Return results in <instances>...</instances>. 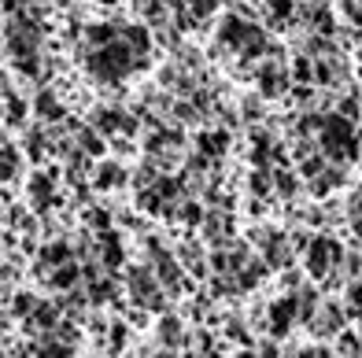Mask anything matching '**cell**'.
I'll return each mask as SVG.
<instances>
[{"mask_svg": "<svg viewBox=\"0 0 362 358\" xmlns=\"http://www.w3.org/2000/svg\"><path fill=\"white\" fill-rule=\"evenodd\" d=\"M218 41L229 44V48H237L240 56H262V52H270L267 34H262L255 23L240 19V15H226L222 26H218Z\"/></svg>", "mask_w": 362, "mask_h": 358, "instance_id": "1", "label": "cell"}, {"mask_svg": "<svg viewBox=\"0 0 362 358\" xmlns=\"http://www.w3.org/2000/svg\"><path fill=\"white\" fill-rule=\"evenodd\" d=\"M318 137H322L325 155H329V159H337V162L355 159V152H358V133H355L351 119H344V115H329Z\"/></svg>", "mask_w": 362, "mask_h": 358, "instance_id": "2", "label": "cell"}, {"mask_svg": "<svg viewBox=\"0 0 362 358\" xmlns=\"http://www.w3.org/2000/svg\"><path fill=\"white\" fill-rule=\"evenodd\" d=\"M89 71L100 81H122L129 71H134V48H129L126 41L122 44L115 41L111 48H100V52L89 56Z\"/></svg>", "mask_w": 362, "mask_h": 358, "instance_id": "3", "label": "cell"}, {"mask_svg": "<svg viewBox=\"0 0 362 358\" xmlns=\"http://www.w3.org/2000/svg\"><path fill=\"white\" fill-rule=\"evenodd\" d=\"M8 48L15 59L37 56V26L30 19H23V15H15V23H8Z\"/></svg>", "mask_w": 362, "mask_h": 358, "instance_id": "4", "label": "cell"}, {"mask_svg": "<svg viewBox=\"0 0 362 358\" xmlns=\"http://www.w3.org/2000/svg\"><path fill=\"white\" fill-rule=\"evenodd\" d=\"M337 258H340V244L337 240H329V237L310 240V248H307V270H310V278H325V273L333 270Z\"/></svg>", "mask_w": 362, "mask_h": 358, "instance_id": "5", "label": "cell"}, {"mask_svg": "<svg viewBox=\"0 0 362 358\" xmlns=\"http://www.w3.org/2000/svg\"><path fill=\"white\" fill-rule=\"evenodd\" d=\"M156 285H159V278H152L148 270H134V273H129V292H134V303H141V306H163Z\"/></svg>", "mask_w": 362, "mask_h": 358, "instance_id": "6", "label": "cell"}, {"mask_svg": "<svg viewBox=\"0 0 362 358\" xmlns=\"http://www.w3.org/2000/svg\"><path fill=\"white\" fill-rule=\"evenodd\" d=\"M296 318H303V314H300V303H296V299H277V303H270V333H274V336H285V333L292 329Z\"/></svg>", "mask_w": 362, "mask_h": 358, "instance_id": "7", "label": "cell"}, {"mask_svg": "<svg viewBox=\"0 0 362 358\" xmlns=\"http://www.w3.org/2000/svg\"><path fill=\"white\" fill-rule=\"evenodd\" d=\"M255 81H259L262 96H281L285 81H288V74H285L281 67H277V63H262V67L255 71Z\"/></svg>", "mask_w": 362, "mask_h": 358, "instance_id": "8", "label": "cell"}, {"mask_svg": "<svg viewBox=\"0 0 362 358\" xmlns=\"http://www.w3.org/2000/svg\"><path fill=\"white\" fill-rule=\"evenodd\" d=\"M93 129H96V133H115V129H126V133H134L137 122L126 119L122 111H111V107L104 111V107H100V111H96V126H93Z\"/></svg>", "mask_w": 362, "mask_h": 358, "instance_id": "9", "label": "cell"}, {"mask_svg": "<svg viewBox=\"0 0 362 358\" xmlns=\"http://www.w3.org/2000/svg\"><path fill=\"white\" fill-rule=\"evenodd\" d=\"M152 258H156V270H159L156 278L167 285V288H177V285H181V270H177L174 258H170L167 251H159V248H152Z\"/></svg>", "mask_w": 362, "mask_h": 358, "instance_id": "10", "label": "cell"}, {"mask_svg": "<svg viewBox=\"0 0 362 358\" xmlns=\"http://www.w3.org/2000/svg\"><path fill=\"white\" fill-rule=\"evenodd\" d=\"M115 34H119V26H111V23H96L86 30V37L93 44V52H100V48H111L115 44Z\"/></svg>", "mask_w": 362, "mask_h": 358, "instance_id": "11", "label": "cell"}, {"mask_svg": "<svg viewBox=\"0 0 362 358\" xmlns=\"http://www.w3.org/2000/svg\"><path fill=\"white\" fill-rule=\"evenodd\" d=\"M34 111H37L45 122H59V119H63V104L56 100V93H37Z\"/></svg>", "mask_w": 362, "mask_h": 358, "instance_id": "12", "label": "cell"}, {"mask_svg": "<svg viewBox=\"0 0 362 358\" xmlns=\"http://www.w3.org/2000/svg\"><path fill=\"white\" fill-rule=\"evenodd\" d=\"M100 258H104V266H122L126 251H122V240L115 237V233L100 237Z\"/></svg>", "mask_w": 362, "mask_h": 358, "instance_id": "13", "label": "cell"}, {"mask_svg": "<svg viewBox=\"0 0 362 358\" xmlns=\"http://www.w3.org/2000/svg\"><path fill=\"white\" fill-rule=\"evenodd\" d=\"M226 144H229V137L222 133V129L200 133V155H204V159H215V155H222V152H226Z\"/></svg>", "mask_w": 362, "mask_h": 358, "instance_id": "14", "label": "cell"}, {"mask_svg": "<svg viewBox=\"0 0 362 358\" xmlns=\"http://www.w3.org/2000/svg\"><path fill=\"white\" fill-rule=\"evenodd\" d=\"M30 200H34L37 210H45L48 203H52V181H48L45 174H37L34 181H30Z\"/></svg>", "mask_w": 362, "mask_h": 358, "instance_id": "15", "label": "cell"}, {"mask_svg": "<svg viewBox=\"0 0 362 358\" xmlns=\"http://www.w3.org/2000/svg\"><path fill=\"white\" fill-rule=\"evenodd\" d=\"M315 78L322 81V85H337V81L344 78V63H340V59H322V63H315Z\"/></svg>", "mask_w": 362, "mask_h": 358, "instance_id": "16", "label": "cell"}, {"mask_svg": "<svg viewBox=\"0 0 362 358\" xmlns=\"http://www.w3.org/2000/svg\"><path fill=\"white\" fill-rule=\"evenodd\" d=\"M122 181H126V174H122V167H115V162H104V167L96 170V189H115Z\"/></svg>", "mask_w": 362, "mask_h": 358, "instance_id": "17", "label": "cell"}, {"mask_svg": "<svg viewBox=\"0 0 362 358\" xmlns=\"http://www.w3.org/2000/svg\"><path fill=\"white\" fill-rule=\"evenodd\" d=\"M122 37H126L129 48H134V56H144V52H148V44H152V41H148V30H144V26H126V30H122Z\"/></svg>", "mask_w": 362, "mask_h": 358, "instance_id": "18", "label": "cell"}, {"mask_svg": "<svg viewBox=\"0 0 362 358\" xmlns=\"http://www.w3.org/2000/svg\"><path fill=\"white\" fill-rule=\"evenodd\" d=\"M159 340H163L167 347H177L181 340H185V336H181V321H177V318H163V321H159Z\"/></svg>", "mask_w": 362, "mask_h": 358, "instance_id": "19", "label": "cell"}, {"mask_svg": "<svg viewBox=\"0 0 362 358\" xmlns=\"http://www.w3.org/2000/svg\"><path fill=\"white\" fill-rule=\"evenodd\" d=\"M30 325H34V329H52V325H56V306L52 303H37V311L34 314H30Z\"/></svg>", "mask_w": 362, "mask_h": 358, "instance_id": "20", "label": "cell"}, {"mask_svg": "<svg viewBox=\"0 0 362 358\" xmlns=\"http://www.w3.org/2000/svg\"><path fill=\"white\" fill-rule=\"evenodd\" d=\"M52 263H71V248L67 244H48L41 251V266H52Z\"/></svg>", "mask_w": 362, "mask_h": 358, "instance_id": "21", "label": "cell"}, {"mask_svg": "<svg viewBox=\"0 0 362 358\" xmlns=\"http://www.w3.org/2000/svg\"><path fill=\"white\" fill-rule=\"evenodd\" d=\"M78 141H81V148H86L89 155H100V152H104V141L96 137V129H93V126L78 129Z\"/></svg>", "mask_w": 362, "mask_h": 358, "instance_id": "22", "label": "cell"}, {"mask_svg": "<svg viewBox=\"0 0 362 358\" xmlns=\"http://www.w3.org/2000/svg\"><path fill=\"white\" fill-rule=\"evenodd\" d=\"M307 23L318 26L322 34H333V15H329V8H310L307 11Z\"/></svg>", "mask_w": 362, "mask_h": 358, "instance_id": "23", "label": "cell"}, {"mask_svg": "<svg viewBox=\"0 0 362 358\" xmlns=\"http://www.w3.org/2000/svg\"><path fill=\"white\" fill-rule=\"evenodd\" d=\"M48 281H52L56 288H71V285L78 281V266H74V263H63V266H59Z\"/></svg>", "mask_w": 362, "mask_h": 358, "instance_id": "24", "label": "cell"}, {"mask_svg": "<svg viewBox=\"0 0 362 358\" xmlns=\"http://www.w3.org/2000/svg\"><path fill=\"white\" fill-rule=\"evenodd\" d=\"M292 0H267V11H270V19L274 23H285V19H292Z\"/></svg>", "mask_w": 362, "mask_h": 358, "instance_id": "25", "label": "cell"}, {"mask_svg": "<svg viewBox=\"0 0 362 358\" xmlns=\"http://www.w3.org/2000/svg\"><path fill=\"white\" fill-rule=\"evenodd\" d=\"M37 358H74V351H71L67 344H56V340H45V344H41V351H37Z\"/></svg>", "mask_w": 362, "mask_h": 358, "instance_id": "26", "label": "cell"}, {"mask_svg": "<svg viewBox=\"0 0 362 358\" xmlns=\"http://www.w3.org/2000/svg\"><path fill=\"white\" fill-rule=\"evenodd\" d=\"M267 263H270V266H285V263H288V248H285V240H270V248H267Z\"/></svg>", "mask_w": 362, "mask_h": 358, "instance_id": "27", "label": "cell"}, {"mask_svg": "<svg viewBox=\"0 0 362 358\" xmlns=\"http://www.w3.org/2000/svg\"><path fill=\"white\" fill-rule=\"evenodd\" d=\"M292 78L300 81V85H307V81L315 78V63H310V59H296L292 63Z\"/></svg>", "mask_w": 362, "mask_h": 358, "instance_id": "28", "label": "cell"}, {"mask_svg": "<svg viewBox=\"0 0 362 358\" xmlns=\"http://www.w3.org/2000/svg\"><path fill=\"white\" fill-rule=\"evenodd\" d=\"M111 296H115L111 281H93V285H89V299H93V303H104V299H111Z\"/></svg>", "mask_w": 362, "mask_h": 358, "instance_id": "29", "label": "cell"}, {"mask_svg": "<svg viewBox=\"0 0 362 358\" xmlns=\"http://www.w3.org/2000/svg\"><path fill=\"white\" fill-rule=\"evenodd\" d=\"M11 311L19 314V318H30V314L37 311V299H34V296H15V303H11Z\"/></svg>", "mask_w": 362, "mask_h": 358, "instance_id": "30", "label": "cell"}, {"mask_svg": "<svg viewBox=\"0 0 362 358\" xmlns=\"http://www.w3.org/2000/svg\"><path fill=\"white\" fill-rule=\"evenodd\" d=\"M4 96H8V119H11V122H23V115H26L23 100H19V96H15L11 89H4Z\"/></svg>", "mask_w": 362, "mask_h": 358, "instance_id": "31", "label": "cell"}, {"mask_svg": "<svg viewBox=\"0 0 362 358\" xmlns=\"http://www.w3.org/2000/svg\"><path fill=\"white\" fill-rule=\"evenodd\" d=\"M15 170H19V152H15L11 144H4V181H11Z\"/></svg>", "mask_w": 362, "mask_h": 358, "instance_id": "32", "label": "cell"}, {"mask_svg": "<svg viewBox=\"0 0 362 358\" xmlns=\"http://www.w3.org/2000/svg\"><path fill=\"white\" fill-rule=\"evenodd\" d=\"M170 8H174V4H159V0H156V4H148V19H152L156 26H159V23H167Z\"/></svg>", "mask_w": 362, "mask_h": 358, "instance_id": "33", "label": "cell"}, {"mask_svg": "<svg viewBox=\"0 0 362 358\" xmlns=\"http://www.w3.org/2000/svg\"><path fill=\"white\" fill-rule=\"evenodd\" d=\"M351 225H355V233H358V240H362V192L351 200Z\"/></svg>", "mask_w": 362, "mask_h": 358, "instance_id": "34", "label": "cell"}, {"mask_svg": "<svg viewBox=\"0 0 362 358\" xmlns=\"http://www.w3.org/2000/svg\"><path fill=\"white\" fill-rule=\"evenodd\" d=\"M277 192H281V196H292V192H296V177L292 174H277Z\"/></svg>", "mask_w": 362, "mask_h": 358, "instance_id": "35", "label": "cell"}, {"mask_svg": "<svg viewBox=\"0 0 362 358\" xmlns=\"http://www.w3.org/2000/svg\"><path fill=\"white\" fill-rule=\"evenodd\" d=\"M252 192H259V196H262V192H270V177L262 174V170L252 174Z\"/></svg>", "mask_w": 362, "mask_h": 358, "instance_id": "36", "label": "cell"}, {"mask_svg": "<svg viewBox=\"0 0 362 358\" xmlns=\"http://www.w3.org/2000/svg\"><path fill=\"white\" fill-rule=\"evenodd\" d=\"M189 4H192V15H196V19H200V15H211V11H215V0H189Z\"/></svg>", "mask_w": 362, "mask_h": 358, "instance_id": "37", "label": "cell"}, {"mask_svg": "<svg viewBox=\"0 0 362 358\" xmlns=\"http://www.w3.org/2000/svg\"><path fill=\"white\" fill-rule=\"evenodd\" d=\"M303 174L318 181V174H322V159H307V162H303Z\"/></svg>", "mask_w": 362, "mask_h": 358, "instance_id": "38", "label": "cell"}, {"mask_svg": "<svg viewBox=\"0 0 362 358\" xmlns=\"http://www.w3.org/2000/svg\"><path fill=\"white\" fill-rule=\"evenodd\" d=\"M89 215H93V218H89V222H93V225H96V229H107V225H111V218H107V215H104V210H89Z\"/></svg>", "mask_w": 362, "mask_h": 358, "instance_id": "39", "label": "cell"}, {"mask_svg": "<svg viewBox=\"0 0 362 358\" xmlns=\"http://www.w3.org/2000/svg\"><path fill=\"white\" fill-rule=\"evenodd\" d=\"M310 52H315V56H322V52H333V44H329L325 37H315V41H310Z\"/></svg>", "mask_w": 362, "mask_h": 358, "instance_id": "40", "label": "cell"}, {"mask_svg": "<svg viewBox=\"0 0 362 358\" xmlns=\"http://www.w3.org/2000/svg\"><path fill=\"white\" fill-rule=\"evenodd\" d=\"M262 358H277V347H274V344H267V347H262Z\"/></svg>", "mask_w": 362, "mask_h": 358, "instance_id": "41", "label": "cell"}, {"mask_svg": "<svg viewBox=\"0 0 362 358\" xmlns=\"http://www.w3.org/2000/svg\"><path fill=\"white\" fill-rule=\"evenodd\" d=\"M156 358H174V354H156Z\"/></svg>", "mask_w": 362, "mask_h": 358, "instance_id": "42", "label": "cell"}, {"mask_svg": "<svg viewBox=\"0 0 362 358\" xmlns=\"http://www.w3.org/2000/svg\"><path fill=\"white\" fill-rule=\"evenodd\" d=\"M104 4H119V0H104Z\"/></svg>", "mask_w": 362, "mask_h": 358, "instance_id": "43", "label": "cell"}, {"mask_svg": "<svg viewBox=\"0 0 362 358\" xmlns=\"http://www.w3.org/2000/svg\"><path fill=\"white\" fill-rule=\"evenodd\" d=\"M196 358H211V354H196Z\"/></svg>", "mask_w": 362, "mask_h": 358, "instance_id": "44", "label": "cell"}]
</instances>
